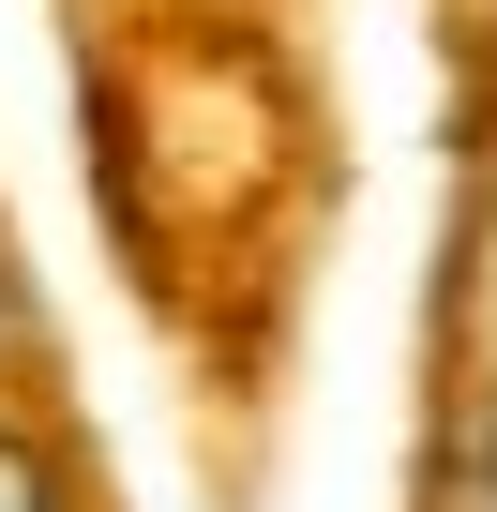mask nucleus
<instances>
[{
	"label": "nucleus",
	"mask_w": 497,
	"mask_h": 512,
	"mask_svg": "<svg viewBox=\"0 0 497 512\" xmlns=\"http://www.w3.org/2000/svg\"><path fill=\"white\" fill-rule=\"evenodd\" d=\"M0 512H76L61 452H46V437H16V422H0Z\"/></svg>",
	"instance_id": "nucleus-1"
},
{
	"label": "nucleus",
	"mask_w": 497,
	"mask_h": 512,
	"mask_svg": "<svg viewBox=\"0 0 497 512\" xmlns=\"http://www.w3.org/2000/svg\"><path fill=\"white\" fill-rule=\"evenodd\" d=\"M437 512H497V407L452 437V467H437Z\"/></svg>",
	"instance_id": "nucleus-2"
},
{
	"label": "nucleus",
	"mask_w": 497,
	"mask_h": 512,
	"mask_svg": "<svg viewBox=\"0 0 497 512\" xmlns=\"http://www.w3.org/2000/svg\"><path fill=\"white\" fill-rule=\"evenodd\" d=\"M0 332H16V317H0Z\"/></svg>",
	"instance_id": "nucleus-3"
}]
</instances>
